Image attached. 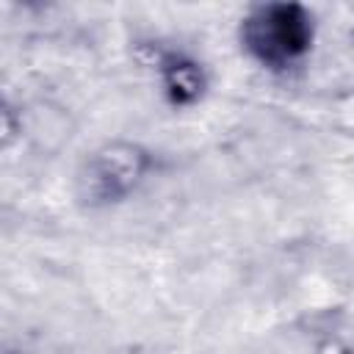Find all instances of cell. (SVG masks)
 <instances>
[{"mask_svg":"<svg viewBox=\"0 0 354 354\" xmlns=\"http://www.w3.org/2000/svg\"><path fill=\"white\" fill-rule=\"evenodd\" d=\"M160 158L152 147L136 138H105L91 147L75 171V194L83 207H116L136 196L158 171Z\"/></svg>","mask_w":354,"mask_h":354,"instance_id":"obj_2","label":"cell"},{"mask_svg":"<svg viewBox=\"0 0 354 354\" xmlns=\"http://www.w3.org/2000/svg\"><path fill=\"white\" fill-rule=\"evenodd\" d=\"M77 136V119L72 108L55 97H30L17 105H3V141L17 138L36 158H58Z\"/></svg>","mask_w":354,"mask_h":354,"instance_id":"obj_3","label":"cell"},{"mask_svg":"<svg viewBox=\"0 0 354 354\" xmlns=\"http://www.w3.org/2000/svg\"><path fill=\"white\" fill-rule=\"evenodd\" d=\"M127 354H158L155 348H149V346H133Z\"/></svg>","mask_w":354,"mask_h":354,"instance_id":"obj_7","label":"cell"},{"mask_svg":"<svg viewBox=\"0 0 354 354\" xmlns=\"http://www.w3.org/2000/svg\"><path fill=\"white\" fill-rule=\"evenodd\" d=\"M243 55L271 75L299 69L315 44V14L296 0L252 3L238 19Z\"/></svg>","mask_w":354,"mask_h":354,"instance_id":"obj_1","label":"cell"},{"mask_svg":"<svg viewBox=\"0 0 354 354\" xmlns=\"http://www.w3.org/2000/svg\"><path fill=\"white\" fill-rule=\"evenodd\" d=\"M136 47H138L141 64L155 72L163 100L171 108L188 111L205 100V94L210 88V75L199 58H194L185 50L160 47L158 41H147V44H136Z\"/></svg>","mask_w":354,"mask_h":354,"instance_id":"obj_4","label":"cell"},{"mask_svg":"<svg viewBox=\"0 0 354 354\" xmlns=\"http://www.w3.org/2000/svg\"><path fill=\"white\" fill-rule=\"evenodd\" d=\"M326 119L335 133L354 138V86H343L326 100Z\"/></svg>","mask_w":354,"mask_h":354,"instance_id":"obj_5","label":"cell"},{"mask_svg":"<svg viewBox=\"0 0 354 354\" xmlns=\"http://www.w3.org/2000/svg\"><path fill=\"white\" fill-rule=\"evenodd\" d=\"M313 354H354V346L332 332V335H324L321 340H315Z\"/></svg>","mask_w":354,"mask_h":354,"instance_id":"obj_6","label":"cell"}]
</instances>
